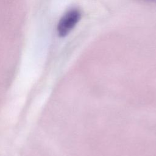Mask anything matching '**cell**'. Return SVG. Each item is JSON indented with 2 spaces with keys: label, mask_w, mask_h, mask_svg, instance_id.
Wrapping results in <instances>:
<instances>
[{
  "label": "cell",
  "mask_w": 156,
  "mask_h": 156,
  "mask_svg": "<svg viewBox=\"0 0 156 156\" xmlns=\"http://www.w3.org/2000/svg\"><path fill=\"white\" fill-rule=\"evenodd\" d=\"M81 18V13L77 9H71L67 11L60 19L57 30L61 37L68 35L75 27Z\"/></svg>",
  "instance_id": "cell-1"
},
{
  "label": "cell",
  "mask_w": 156,
  "mask_h": 156,
  "mask_svg": "<svg viewBox=\"0 0 156 156\" xmlns=\"http://www.w3.org/2000/svg\"><path fill=\"white\" fill-rule=\"evenodd\" d=\"M147 1H156V0H147Z\"/></svg>",
  "instance_id": "cell-2"
}]
</instances>
